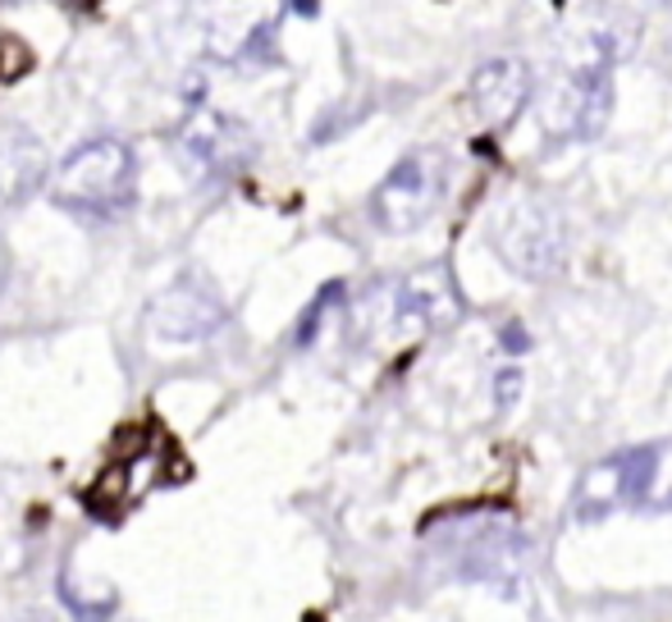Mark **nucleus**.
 Returning a JSON list of instances; mask_svg holds the SVG:
<instances>
[{"mask_svg": "<svg viewBox=\"0 0 672 622\" xmlns=\"http://www.w3.org/2000/svg\"><path fill=\"white\" fill-rule=\"evenodd\" d=\"M617 508L672 512V439L617 449L581 472L572 495L577 522H604Z\"/></svg>", "mask_w": 672, "mask_h": 622, "instance_id": "1", "label": "nucleus"}, {"mask_svg": "<svg viewBox=\"0 0 672 622\" xmlns=\"http://www.w3.org/2000/svg\"><path fill=\"white\" fill-rule=\"evenodd\" d=\"M449 174H453L449 151H439V147L407 151L403 161L390 174H384V184L371 193V220L384 233H412V229H421L435 216V206L444 201Z\"/></svg>", "mask_w": 672, "mask_h": 622, "instance_id": "2", "label": "nucleus"}, {"mask_svg": "<svg viewBox=\"0 0 672 622\" xmlns=\"http://www.w3.org/2000/svg\"><path fill=\"white\" fill-rule=\"evenodd\" d=\"M134 197V151L119 138H92L56 174V201L69 211L115 216Z\"/></svg>", "mask_w": 672, "mask_h": 622, "instance_id": "3", "label": "nucleus"}, {"mask_svg": "<svg viewBox=\"0 0 672 622\" xmlns=\"http://www.w3.org/2000/svg\"><path fill=\"white\" fill-rule=\"evenodd\" d=\"M495 239V252L512 270H522L531 279H545L563 266V247H567V233H563V216L558 206L535 197V193H517L499 206V220L489 229Z\"/></svg>", "mask_w": 672, "mask_h": 622, "instance_id": "4", "label": "nucleus"}, {"mask_svg": "<svg viewBox=\"0 0 672 622\" xmlns=\"http://www.w3.org/2000/svg\"><path fill=\"white\" fill-rule=\"evenodd\" d=\"M609 65L613 60L600 50L594 60L572 65L563 78H554L549 92L540 96V119H545L549 134L590 142L609 124V111H613V73H609Z\"/></svg>", "mask_w": 672, "mask_h": 622, "instance_id": "5", "label": "nucleus"}, {"mask_svg": "<svg viewBox=\"0 0 672 622\" xmlns=\"http://www.w3.org/2000/svg\"><path fill=\"white\" fill-rule=\"evenodd\" d=\"M453 535H457V573L467 581L517 577V563L526 558V535L503 517H472Z\"/></svg>", "mask_w": 672, "mask_h": 622, "instance_id": "6", "label": "nucleus"}, {"mask_svg": "<svg viewBox=\"0 0 672 622\" xmlns=\"http://www.w3.org/2000/svg\"><path fill=\"white\" fill-rule=\"evenodd\" d=\"M457 321H462V293H457L449 266H426L394 289V325L403 334L449 330Z\"/></svg>", "mask_w": 672, "mask_h": 622, "instance_id": "7", "label": "nucleus"}, {"mask_svg": "<svg viewBox=\"0 0 672 622\" xmlns=\"http://www.w3.org/2000/svg\"><path fill=\"white\" fill-rule=\"evenodd\" d=\"M178 151L201 174H239L252 161V134L220 111H193L178 128Z\"/></svg>", "mask_w": 672, "mask_h": 622, "instance_id": "8", "label": "nucleus"}, {"mask_svg": "<svg viewBox=\"0 0 672 622\" xmlns=\"http://www.w3.org/2000/svg\"><path fill=\"white\" fill-rule=\"evenodd\" d=\"M224 321L220 302L197 289V284H178V289H165L157 302L147 307V330L157 339H174V344H188V339H201L211 334L216 325Z\"/></svg>", "mask_w": 672, "mask_h": 622, "instance_id": "9", "label": "nucleus"}, {"mask_svg": "<svg viewBox=\"0 0 672 622\" xmlns=\"http://www.w3.org/2000/svg\"><path fill=\"white\" fill-rule=\"evenodd\" d=\"M531 96V69L522 60H485L472 78V101L485 128H503Z\"/></svg>", "mask_w": 672, "mask_h": 622, "instance_id": "10", "label": "nucleus"}, {"mask_svg": "<svg viewBox=\"0 0 672 622\" xmlns=\"http://www.w3.org/2000/svg\"><path fill=\"white\" fill-rule=\"evenodd\" d=\"M334 302H344V284H325V289L316 293V302H312V307H306V316L298 321V334H293V339H298V348H306V344H312V339H316V330H321V321H325V311H329Z\"/></svg>", "mask_w": 672, "mask_h": 622, "instance_id": "11", "label": "nucleus"}, {"mask_svg": "<svg viewBox=\"0 0 672 622\" xmlns=\"http://www.w3.org/2000/svg\"><path fill=\"white\" fill-rule=\"evenodd\" d=\"M499 344H503L508 353H526V348H531V334L522 330V321H508V325L499 330Z\"/></svg>", "mask_w": 672, "mask_h": 622, "instance_id": "12", "label": "nucleus"}, {"mask_svg": "<svg viewBox=\"0 0 672 622\" xmlns=\"http://www.w3.org/2000/svg\"><path fill=\"white\" fill-rule=\"evenodd\" d=\"M517 389H522V371L512 367V371H503V376H499V403H503V407L512 403V394H517Z\"/></svg>", "mask_w": 672, "mask_h": 622, "instance_id": "13", "label": "nucleus"}]
</instances>
